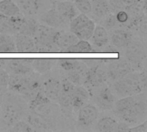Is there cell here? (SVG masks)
I'll list each match as a JSON object with an SVG mask.
<instances>
[{"label":"cell","mask_w":147,"mask_h":132,"mask_svg":"<svg viewBox=\"0 0 147 132\" xmlns=\"http://www.w3.org/2000/svg\"><path fill=\"white\" fill-rule=\"evenodd\" d=\"M27 99L22 95L7 92L2 100V118L8 125L21 120L27 113Z\"/></svg>","instance_id":"1"},{"label":"cell","mask_w":147,"mask_h":132,"mask_svg":"<svg viewBox=\"0 0 147 132\" xmlns=\"http://www.w3.org/2000/svg\"><path fill=\"white\" fill-rule=\"evenodd\" d=\"M8 89L22 95L28 101H31L41 91V83L37 75L34 72L27 75L10 74Z\"/></svg>","instance_id":"2"},{"label":"cell","mask_w":147,"mask_h":132,"mask_svg":"<svg viewBox=\"0 0 147 132\" xmlns=\"http://www.w3.org/2000/svg\"><path fill=\"white\" fill-rule=\"evenodd\" d=\"M70 31L74 34L78 40H89L94 32L96 23L85 14H78L70 22Z\"/></svg>","instance_id":"3"},{"label":"cell","mask_w":147,"mask_h":132,"mask_svg":"<svg viewBox=\"0 0 147 132\" xmlns=\"http://www.w3.org/2000/svg\"><path fill=\"white\" fill-rule=\"evenodd\" d=\"M89 91L90 96L93 97L95 104L102 110L109 111L114 108L115 102V97L110 89V88L106 84L93 88Z\"/></svg>","instance_id":"4"},{"label":"cell","mask_w":147,"mask_h":132,"mask_svg":"<svg viewBox=\"0 0 147 132\" xmlns=\"http://www.w3.org/2000/svg\"><path fill=\"white\" fill-rule=\"evenodd\" d=\"M115 113L125 123L136 124L146 116V102L143 101H137L129 108L122 112H119Z\"/></svg>","instance_id":"5"},{"label":"cell","mask_w":147,"mask_h":132,"mask_svg":"<svg viewBox=\"0 0 147 132\" xmlns=\"http://www.w3.org/2000/svg\"><path fill=\"white\" fill-rule=\"evenodd\" d=\"M101 60L98 61V63L94 64L93 65L90 66L87 75V79L84 84L87 85L90 89L101 86L107 82L108 75H107V69L104 66L103 63H100Z\"/></svg>","instance_id":"6"},{"label":"cell","mask_w":147,"mask_h":132,"mask_svg":"<svg viewBox=\"0 0 147 132\" xmlns=\"http://www.w3.org/2000/svg\"><path fill=\"white\" fill-rule=\"evenodd\" d=\"M126 49V60L131 66L140 68L146 58V50L144 46L140 42L133 41L132 40Z\"/></svg>","instance_id":"7"},{"label":"cell","mask_w":147,"mask_h":132,"mask_svg":"<svg viewBox=\"0 0 147 132\" xmlns=\"http://www.w3.org/2000/svg\"><path fill=\"white\" fill-rule=\"evenodd\" d=\"M132 70H133L132 66L126 59H122V58L112 59L110 60V63H109V66L107 69V75L108 77L113 80H117L124 77L126 75L132 72Z\"/></svg>","instance_id":"8"},{"label":"cell","mask_w":147,"mask_h":132,"mask_svg":"<svg viewBox=\"0 0 147 132\" xmlns=\"http://www.w3.org/2000/svg\"><path fill=\"white\" fill-rule=\"evenodd\" d=\"M32 59H8L5 62V70L10 74L27 75L33 72L31 66Z\"/></svg>","instance_id":"9"},{"label":"cell","mask_w":147,"mask_h":132,"mask_svg":"<svg viewBox=\"0 0 147 132\" xmlns=\"http://www.w3.org/2000/svg\"><path fill=\"white\" fill-rule=\"evenodd\" d=\"M31 112H34L39 116H40L41 118H43L50 125L51 122L59 116V105L53 102L52 101H48L38 106Z\"/></svg>","instance_id":"10"},{"label":"cell","mask_w":147,"mask_h":132,"mask_svg":"<svg viewBox=\"0 0 147 132\" xmlns=\"http://www.w3.org/2000/svg\"><path fill=\"white\" fill-rule=\"evenodd\" d=\"M98 116V108L92 104H87L79 109L78 121L83 126H90L97 120Z\"/></svg>","instance_id":"11"},{"label":"cell","mask_w":147,"mask_h":132,"mask_svg":"<svg viewBox=\"0 0 147 132\" xmlns=\"http://www.w3.org/2000/svg\"><path fill=\"white\" fill-rule=\"evenodd\" d=\"M57 31H58L57 28L49 27L47 25L39 24L36 33H35L34 36L33 37L34 40L42 43L44 45H47L48 46L56 47L53 43V39H54V36H55Z\"/></svg>","instance_id":"12"},{"label":"cell","mask_w":147,"mask_h":132,"mask_svg":"<svg viewBox=\"0 0 147 132\" xmlns=\"http://www.w3.org/2000/svg\"><path fill=\"white\" fill-rule=\"evenodd\" d=\"M75 85L68 79H64L60 82V92L58 98L59 105L64 109L71 108V97Z\"/></svg>","instance_id":"13"},{"label":"cell","mask_w":147,"mask_h":132,"mask_svg":"<svg viewBox=\"0 0 147 132\" xmlns=\"http://www.w3.org/2000/svg\"><path fill=\"white\" fill-rule=\"evenodd\" d=\"M78 40V38L71 31L67 32L64 30H58L54 36L53 43L59 50H61L62 52H65L70 46L74 45Z\"/></svg>","instance_id":"14"},{"label":"cell","mask_w":147,"mask_h":132,"mask_svg":"<svg viewBox=\"0 0 147 132\" xmlns=\"http://www.w3.org/2000/svg\"><path fill=\"white\" fill-rule=\"evenodd\" d=\"M88 70V66L84 63H81L79 61L71 70L67 71L66 79H68L75 86L84 85L87 79Z\"/></svg>","instance_id":"15"},{"label":"cell","mask_w":147,"mask_h":132,"mask_svg":"<svg viewBox=\"0 0 147 132\" xmlns=\"http://www.w3.org/2000/svg\"><path fill=\"white\" fill-rule=\"evenodd\" d=\"M41 21L49 27H54V28H64L67 22L57 11L55 7L50 9L48 11H47L43 15L41 16Z\"/></svg>","instance_id":"16"},{"label":"cell","mask_w":147,"mask_h":132,"mask_svg":"<svg viewBox=\"0 0 147 132\" xmlns=\"http://www.w3.org/2000/svg\"><path fill=\"white\" fill-rule=\"evenodd\" d=\"M14 41L16 45V50L17 52L21 53H29L34 52V38L23 34H15Z\"/></svg>","instance_id":"17"},{"label":"cell","mask_w":147,"mask_h":132,"mask_svg":"<svg viewBox=\"0 0 147 132\" xmlns=\"http://www.w3.org/2000/svg\"><path fill=\"white\" fill-rule=\"evenodd\" d=\"M132 40V34L126 29H114L110 34V43L117 48H126Z\"/></svg>","instance_id":"18"},{"label":"cell","mask_w":147,"mask_h":132,"mask_svg":"<svg viewBox=\"0 0 147 132\" xmlns=\"http://www.w3.org/2000/svg\"><path fill=\"white\" fill-rule=\"evenodd\" d=\"M55 9L67 22H70L79 14V11L76 8L73 2L70 0L57 2L55 4Z\"/></svg>","instance_id":"19"},{"label":"cell","mask_w":147,"mask_h":132,"mask_svg":"<svg viewBox=\"0 0 147 132\" xmlns=\"http://www.w3.org/2000/svg\"><path fill=\"white\" fill-rule=\"evenodd\" d=\"M41 92L52 101H57L60 92V82L55 78L46 80L41 85Z\"/></svg>","instance_id":"20"},{"label":"cell","mask_w":147,"mask_h":132,"mask_svg":"<svg viewBox=\"0 0 147 132\" xmlns=\"http://www.w3.org/2000/svg\"><path fill=\"white\" fill-rule=\"evenodd\" d=\"M90 98L89 90L84 87L75 86L71 97V108L78 111L84 107Z\"/></svg>","instance_id":"21"},{"label":"cell","mask_w":147,"mask_h":132,"mask_svg":"<svg viewBox=\"0 0 147 132\" xmlns=\"http://www.w3.org/2000/svg\"><path fill=\"white\" fill-rule=\"evenodd\" d=\"M113 89L121 97L137 94L134 87L124 77L115 80V82L113 83Z\"/></svg>","instance_id":"22"},{"label":"cell","mask_w":147,"mask_h":132,"mask_svg":"<svg viewBox=\"0 0 147 132\" xmlns=\"http://www.w3.org/2000/svg\"><path fill=\"white\" fill-rule=\"evenodd\" d=\"M21 13L25 16H32L37 14L40 7L39 0H16Z\"/></svg>","instance_id":"23"},{"label":"cell","mask_w":147,"mask_h":132,"mask_svg":"<svg viewBox=\"0 0 147 132\" xmlns=\"http://www.w3.org/2000/svg\"><path fill=\"white\" fill-rule=\"evenodd\" d=\"M90 40H92V43L96 47H99V48L103 47V46H107L109 41L108 31L102 26L96 25L93 34Z\"/></svg>","instance_id":"24"},{"label":"cell","mask_w":147,"mask_h":132,"mask_svg":"<svg viewBox=\"0 0 147 132\" xmlns=\"http://www.w3.org/2000/svg\"><path fill=\"white\" fill-rule=\"evenodd\" d=\"M27 122L33 128L34 131H46L50 130V125L40 116L31 112L27 117Z\"/></svg>","instance_id":"25"},{"label":"cell","mask_w":147,"mask_h":132,"mask_svg":"<svg viewBox=\"0 0 147 132\" xmlns=\"http://www.w3.org/2000/svg\"><path fill=\"white\" fill-rule=\"evenodd\" d=\"M38 26L39 24L34 19L31 18L30 16L24 15L21 22V25L19 27L18 33L28 35L30 37H34L38 28Z\"/></svg>","instance_id":"26"},{"label":"cell","mask_w":147,"mask_h":132,"mask_svg":"<svg viewBox=\"0 0 147 132\" xmlns=\"http://www.w3.org/2000/svg\"><path fill=\"white\" fill-rule=\"evenodd\" d=\"M119 123L113 118L103 117L96 125V130L101 132H115L118 131Z\"/></svg>","instance_id":"27"},{"label":"cell","mask_w":147,"mask_h":132,"mask_svg":"<svg viewBox=\"0 0 147 132\" xmlns=\"http://www.w3.org/2000/svg\"><path fill=\"white\" fill-rule=\"evenodd\" d=\"M92 6L91 13L98 18H102L110 13V5L108 0H93L90 2Z\"/></svg>","instance_id":"28"},{"label":"cell","mask_w":147,"mask_h":132,"mask_svg":"<svg viewBox=\"0 0 147 132\" xmlns=\"http://www.w3.org/2000/svg\"><path fill=\"white\" fill-rule=\"evenodd\" d=\"M0 12L7 17L21 14L18 6L12 0H0Z\"/></svg>","instance_id":"29"},{"label":"cell","mask_w":147,"mask_h":132,"mask_svg":"<svg viewBox=\"0 0 147 132\" xmlns=\"http://www.w3.org/2000/svg\"><path fill=\"white\" fill-rule=\"evenodd\" d=\"M0 52L3 53L16 52L15 41L11 35L0 33Z\"/></svg>","instance_id":"30"},{"label":"cell","mask_w":147,"mask_h":132,"mask_svg":"<svg viewBox=\"0 0 147 132\" xmlns=\"http://www.w3.org/2000/svg\"><path fill=\"white\" fill-rule=\"evenodd\" d=\"M93 52V46L85 40H78L74 45L70 46L65 52L69 53H90Z\"/></svg>","instance_id":"31"},{"label":"cell","mask_w":147,"mask_h":132,"mask_svg":"<svg viewBox=\"0 0 147 132\" xmlns=\"http://www.w3.org/2000/svg\"><path fill=\"white\" fill-rule=\"evenodd\" d=\"M52 65L53 60L48 58H35L32 59L31 62L32 69L40 74H45L50 71Z\"/></svg>","instance_id":"32"},{"label":"cell","mask_w":147,"mask_h":132,"mask_svg":"<svg viewBox=\"0 0 147 132\" xmlns=\"http://www.w3.org/2000/svg\"><path fill=\"white\" fill-rule=\"evenodd\" d=\"M136 101H137V100H136V98L134 97V95L122 97V99H120L119 101H117L116 102H115L114 107H115V113L122 112V111H124V110L129 108V107H132Z\"/></svg>","instance_id":"33"},{"label":"cell","mask_w":147,"mask_h":132,"mask_svg":"<svg viewBox=\"0 0 147 132\" xmlns=\"http://www.w3.org/2000/svg\"><path fill=\"white\" fill-rule=\"evenodd\" d=\"M0 33L7 34L9 35H14L16 34L9 17L2 15L0 17Z\"/></svg>","instance_id":"34"},{"label":"cell","mask_w":147,"mask_h":132,"mask_svg":"<svg viewBox=\"0 0 147 132\" xmlns=\"http://www.w3.org/2000/svg\"><path fill=\"white\" fill-rule=\"evenodd\" d=\"M78 10L83 14L88 15L92 11V6L90 0H71Z\"/></svg>","instance_id":"35"},{"label":"cell","mask_w":147,"mask_h":132,"mask_svg":"<svg viewBox=\"0 0 147 132\" xmlns=\"http://www.w3.org/2000/svg\"><path fill=\"white\" fill-rule=\"evenodd\" d=\"M105 19L103 21V23H102V27L106 29V30H112L114 29L116 25L118 24L117 22V20L115 18V15L114 14H111V13H109L106 16H104Z\"/></svg>","instance_id":"36"},{"label":"cell","mask_w":147,"mask_h":132,"mask_svg":"<svg viewBox=\"0 0 147 132\" xmlns=\"http://www.w3.org/2000/svg\"><path fill=\"white\" fill-rule=\"evenodd\" d=\"M9 74L7 70L0 68V93L6 91L8 89Z\"/></svg>","instance_id":"37"},{"label":"cell","mask_w":147,"mask_h":132,"mask_svg":"<svg viewBox=\"0 0 147 132\" xmlns=\"http://www.w3.org/2000/svg\"><path fill=\"white\" fill-rule=\"evenodd\" d=\"M12 126V131H22V132H30L34 131L33 128L28 125V122L25 121H22L19 120L17 122H16L14 125H11Z\"/></svg>","instance_id":"38"},{"label":"cell","mask_w":147,"mask_h":132,"mask_svg":"<svg viewBox=\"0 0 147 132\" xmlns=\"http://www.w3.org/2000/svg\"><path fill=\"white\" fill-rule=\"evenodd\" d=\"M79 62V60H77V59H71V58H62L59 60V64L61 66V68L65 70L66 72L67 71H70Z\"/></svg>","instance_id":"39"},{"label":"cell","mask_w":147,"mask_h":132,"mask_svg":"<svg viewBox=\"0 0 147 132\" xmlns=\"http://www.w3.org/2000/svg\"><path fill=\"white\" fill-rule=\"evenodd\" d=\"M115 18L119 24H127V22L129 21V15L127 11L125 10H118L115 15Z\"/></svg>","instance_id":"40"},{"label":"cell","mask_w":147,"mask_h":132,"mask_svg":"<svg viewBox=\"0 0 147 132\" xmlns=\"http://www.w3.org/2000/svg\"><path fill=\"white\" fill-rule=\"evenodd\" d=\"M147 131V121L135 127H129L127 132H146Z\"/></svg>","instance_id":"41"},{"label":"cell","mask_w":147,"mask_h":132,"mask_svg":"<svg viewBox=\"0 0 147 132\" xmlns=\"http://www.w3.org/2000/svg\"><path fill=\"white\" fill-rule=\"evenodd\" d=\"M109 5L112 6V8H114L115 9H119L122 8V5H124V3L121 2V0H108Z\"/></svg>","instance_id":"42"},{"label":"cell","mask_w":147,"mask_h":132,"mask_svg":"<svg viewBox=\"0 0 147 132\" xmlns=\"http://www.w3.org/2000/svg\"><path fill=\"white\" fill-rule=\"evenodd\" d=\"M137 1H138V0H121V2L124 3V5H127V6L131 5V4L137 2Z\"/></svg>","instance_id":"43"},{"label":"cell","mask_w":147,"mask_h":132,"mask_svg":"<svg viewBox=\"0 0 147 132\" xmlns=\"http://www.w3.org/2000/svg\"><path fill=\"white\" fill-rule=\"evenodd\" d=\"M6 59H0V68H3L5 64Z\"/></svg>","instance_id":"44"},{"label":"cell","mask_w":147,"mask_h":132,"mask_svg":"<svg viewBox=\"0 0 147 132\" xmlns=\"http://www.w3.org/2000/svg\"><path fill=\"white\" fill-rule=\"evenodd\" d=\"M2 15H3V14H2V13H1V12H0V17H1V16H2Z\"/></svg>","instance_id":"45"},{"label":"cell","mask_w":147,"mask_h":132,"mask_svg":"<svg viewBox=\"0 0 147 132\" xmlns=\"http://www.w3.org/2000/svg\"><path fill=\"white\" fill-rule=\"evenodd\" d=\"M90 2H91V1H93V0H90Z\"/></svg>","instance_id":"46"}]
</instances>
